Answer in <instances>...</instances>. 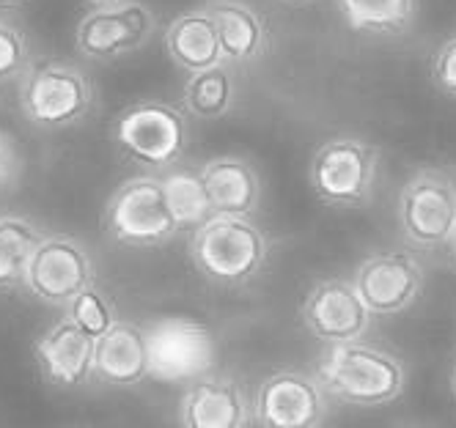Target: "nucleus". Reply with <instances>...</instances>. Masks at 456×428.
Returning a JSON list of instances; mask_svg holds the SVG:
<instances>
[{"label": "nucleus", "mask_w": 456, "mask_h": 428, "mask_svg": "<svg viewBox=\"0 0 456 428\" xmlns=\"http://www.w3.org/2000/svg\"><path fill=\"white\" fill-rule=\"evenodd\" d=\"M404 379L399 357L361 341L328 346L316 362L322 390L349 407L377 409L394 404L404 392Z\"/></svg>", "instance_id": "1"}, {"label": "nucleus", "mask_w": 456, "mask_h": 428, "mask_svg": "<svg viewBox=\"0 0 456 428\" xmlns=\"http://www.w3.org/2000/svg\"><path fill=\"white\" fill-rule=\"evenodd\" d=\"M267 237L250 217L212 214L190 234V261L217 286L250 283L267 263Z\"/></svg>", "instance_id": "2"}, {"label": "nucleus", "mask_w": 456, "mask_h": 428, "mask_svg": "<svg viewBox=\"0 0 456 428\" xmlns=\"http://www.w3.org/2000/svg\"><path fill=\"white\" fill-rule=\"evenodd\" d=\"M110 141L124 159L146 171L166 174L187 151L190 124L182 108L162 99H141L126 105L110 126Z\"/></svg>", "instance_id": "3"}, {"label": "nucleus", "mask_w": 456, "mask_h": 428, "mask_svg": "<svg viewBox=\"0 0 456 428\" xmlns=\"http://www.w3.org/2000/svg\"><path fill=\"white\" fill-rule=\"evenodd\" d=\"M20 110L42 129H63L83 121L96 102L91 77L69 61L30 63L20 77Z\"/></svg>", "instance_id": "4"}, {"label": "nucleus", "mask_w": 456, "mask_h": 428, "mask_svg": "<svg viewBox=\"0 0 456 428\" xmlns=\"http://www.w3.org/2000/svg\"><path fill=\"white\" fill-rule=\"evenodd\" d=\"M149 351V379L162 384H192L212 374L217 338L190 316H157L143 327Z\"/></svg>", "instance_id": "5"}, {"label": "nucleus", "mask_w": 456, "mask_h": 428, "mask_svg": "<svg viewBox=\"0 0 456 428\" xmlns=\"http://www.w3.org/2000/svg\"><path fill=\"white\" fill-rule=\"evenodd\" d=\"M379 151L374 143L361 138H328L314 157L308 179L314 195L328 206H357L371 198L377 182Z\"/></svg>", "instance_id": "6"}, {"label": "nucleus", "mask_w": 456, "mask_h": 428, "mask_svg": "<svg viewBox=\"0 0 456 428\" xmlns=\"http://www.w3.org/2000/svg\"><path fill=\"white\" fill-rule=\"evenodd\" d=\"M108 234L126 247H159L179 234L159 176H133L116 187L105 206Z\"/></svg>", "instance_id": "7"}, {"label": "nucleus", "mask_w": 456, "mask_h": 428, "mask_svg": "<svg viewBox=\"0 0 456 428\" xmlns=\"http://www.w3.org/2000/svg\"><path fill=\"white\" fill-rule=\"evenodd\" d=\"M399 225L410 245L435 250L456 234V179L443 168H420L399 192Z\"/></svg>", "instance_id": "8"}, {"label": "nucleus", "mask_w": 456, "mask_h": 428, "mask_svg": "<svg viewBox=\"0 0 456 428\" xmlns=\"http://www.w3.org/2000/svg\"><path fill=\"white\" fill-rule=\"evenodd\" d=\"M94 286V258L88 247L67 234H47L25 272V288L39 303L67 311Z\"/></svg>", "instance_id": "9"}, {"label": "nucleus", "mask_w": 456, "mask_h": 428, "mask_svg": "<svg viewBox=\"0 0 456 428\" xmlns=\"http://www.w3.org/2000/svg\"><path fill=\"white\" fill-rule=\"evenodd\" d=\"M154 12L141 0L88 9L75 28V44L91 61H116L138 52L154 33Z\"/></svg>", "instance_id": "10"}, {"label": "nucleus", "mask_w": 456, "mask_h": 428, "mask_svg": "<svg viewBox=\"0 0 456 428\" xmlns=\"http://www.w3.org/2000/svg\"><path fill=\"white\" fill-rule=\"evenodd\" d=\"M253 417L262 428H319L328 417V399L316 376L275 371L256 390Z\"/></svg>", "instance_id": "11"}, {"label": "nucleus", "mask_w": 456, "mask_h": 428, "mask_svg": "<svg viewBox=\"0 0 456 428\" xmlns=\"http://www.w3.org/2000/svg\"><path fill=\"white\" fill-rule=\"evenodd\" d=\"M300 319L308 333L328 346L357 343L371 327V313L361 294L352 280L341 278L316 283L300 308Z\"/></svg>", "instance_id": "12"}, {"label": "nucleus", "mask_w": 456, "mask_h": 428, "mask_svg": "<svg viewBox=\"0 0 456 428\" xmlns=\"http://www.w3.org/2000/svg\"><path fill=\"white\" fill-rule=\"evenodd\" d=\"M352 286L371 316H396L420 296L423 270L404 250L377 253L354 270Z\"/></svg>", "instance_id": "13"}, {"label": "nucleus", "mask_w": 456, "mask_h": 428, "mask_svg": "<svg viewBox=\"0 0 456 428\" xmlns=\"http://www.w3.org/2000/svg\"><path fill=\"white\" fill-rule=\"evenodd\" d=\"M250 417L253 404L242 384L225 374H209L187 384L179 404L182 428H248Z\"/></svg>", "instance_id": "14"}, {"label": "nucleus", "mask_w": 456, "mask_h": 428, "mask_svg": "<svg viewBox=\"0 0 456 428\" xmlns=\"http://www.w3.org/2000/svg\"><path fill=\"white\" fill-rule=\"evenodd\" d=\"M34 357L42 376L55 387L75 390L94 379V338L67 316L37 338Z\"/></svg>", "instance_id": "15"}, {"label": "nucleus", "mask_w": 456, "mask_h": 428, "mask_svg": "<svg viewBox=\"0 0 456 428\" xmlns=\"http://www.w3.org/2000/svg\"><path fill=\"white\" fill-rule=\"evenodd\" d=\"M204 12L215 22L223 63L248 66L270 52V25L245 0H207Z\"/></svg>", "instance_id": "16"}, {"label": "nucleus", "mask_w": 456, "mask_h": 428, "mask_svg": "<svg viewBox=\"0 0 456 428\" xmlns=\"http://www.w3.org/2000/svg\"><path fill=\"white\" fill-rule=\"evenodd\" d=\"M94 376L113 387H135L149 379L146 333L135 321H116L94 341Z\"/></svg>", "instance_id": "17"}, {"label": "nucleus", "mask_w": 456, "mask_h": 428, "mask_svg": "<svg viewBox=\"0 0 456 428\" xmlns=\"http://www.w3.org/2000/svg\"><path fill=\"white\" fill-rule=\"evenodd\" d=\"M201 179L209 195L212 214L250 217L262 204V179L242 157H212L201 165Z\"/></svg>", "instance_id": "18"}, {"label": "nucleus", "mask_w": 456, "mask_h": 428, "mask_svg": "<svg viewBox=\"0 0 456 428\" xmlns=\"http://www.w3.org/2000/svg\"><path fill=\"white\" fill-rule=\"evenodd\" d=\"M162 42H166L168 58L187 75L204 72L223 63L217 30L212 17L204 12V6L174 17L166 33H162Z\"/></svg>", "instance_id": "19"}, {"label": "nucleus", "mask_w": 456, "mask_h": 428, "mask_svg": "<svg viewBox=\"0 0 456 428\" xmlns=\"http://www.w3.org/2000/svg\"><path fill=\"white\" fill-rule=\"evenodd\" d=\"M341 20L366 36H404L418 20L420 0H336Z\"/></svg>", "instance_id": "20"}, {"label": "nucleus", "mask_w": 456, "mask_h": 428, "mask_svg": "<svg viewBox=\"0 0 456 428\" xmlns=\"http://www.w3.org/2000/svg\"><path fill=\"white\" fill-rule=\"evenodd\" d=\"M47 234L22 214H0V291L25 286L28 263Z\"/></svg>", "instance_id": "21"}, {"label": "nucleus", "mask_w": 456, "mask_h": 428, "mask_svg": "<svg viewBox=\"0 0 456 428\" xmlns=\"http://www.w3.org/2000/svg\"><path fill=\"white\" fill-rule=\"evenodd\" d=\"M234 99H237V85H234L232 66L220 63L187 77L182 88V110L190 118L215 121L234 108Z\"/></svg>", "instance_id": "22"}, {"label": "nucleus", "mask_w": 456, "mask_h": 428, "mask_svg": "<svg viewBox=\"0 0 456 428\" xmlns=\"http://www.w3.org/2000/svg\"><path fill=\"white\" fill-rule=\"evenodd\" d=\"M162 195L166 204L179 225V230H195L212 217L209 195L201 179L199 168H184V165H174L159 176Z\"/></svg>", "instance_id": "23"}, {"label": "nucleus", "mask_w": 456, "mask_h": 428, "mask_svg": "<svg viewBox=\"0 0 456 428\" xmlns=\"http://www.w3.org/2000/svg\"><path fill=\"white\" fill-rule=\"evenodd\" d=\"M67 319L69 321H75L86 335H91L94 341L96 338H102L108 329L118 321L116 319V308H113V303L108 300V296L96 288V286H91V288H86L77 300L67 308Z\"/></svg>", "instance_id": "24"}, {"label": "nucleus", "mask_w": 456, "mask_h": 428, "mask_svg": "<svg viewBox=\"0 0 456 428\" xmlns=\"http://www.w3.org/2000/svg\"><path fill=\"white\" fill-rule=\"evenodd\" d=\"M28 66H30V44L25 30L17 22L0 17V85L22 77L28 72Z\"/></svg>", "instance_id": "25"}, {"label": "nucleus", "mask_w": 456, "mask_h": 428, "mask_svg": "<svg viewBox=\"0 0 456 428\" xmlns=\"http://www.w3.org/2000/svg\"><path fill=\"white\" fill-rule=\"evenodd\" d=\"M432 77L435 83L456 99V36L448 39L437 52H435V61H432Z\"/></svg>", "instance_id": "26"}, {"label": "nucleus", "mask_w": 456, "mask_h": 428, "mask_svg": "<svg viewBox=\"0 0 456 428\" xmlns=\"http://www.w3.org/2000/svg\"><path fill=\"white\" fill-rule=\"evenodd\" d=\"M20 171H22V157H20L14 141L6 135V132H0V190L12 187L17 182Z\"/></svg>", "instance_id": "27"}, {"label": "nucleus", "mask_w": 456, "mask_h": 428, "mask_svg": "<svg viewBox=\"0 0 456 428\" xmlns=\"http://www.w3.org/2000/svg\"><path fill=\"white\" fill-rule=\"evenodd\" d=\"M86 4L94 9V6H116V4H124V0H86Z\"/></svg>", "instance_id": "28"}, {"label": "nucleus", "mask_w": 456, "mask_h": 428, "mask_svg": "<svg viewBox=\"0 0 456 428\" xmlns=\"http://www.w3.org/2000/svg\"><path fill=\"white\" fill-rule=\"evenodd\" d=\"M22 0H0V6H20Z\"/></svg>", "instance_id": "29"}, {"label": "nucleus", "mask_w": 456, "mask_h": 428, "mask_svg": "<svg viewBox=\"0 0 456 428\" xmlns=\"http://www.w3.org/2000/svg\"><path fill=\"white\" fill-rule=\"evenodd\" d=\"M451 390H453V399H456V366H453V374H451Z\"/></svg>", "instance_id": "30"}, {"label": "nucleus", "mask_w": 456, "mask_h": 428, "mask_svg": "<svg viewBox=\"0 0 456 428\" xmlns=\"http://www.w3.org/2000/svg\"><path fill=\"white\" fill-rule=\"evenodd\" d=\"M286 4H295V6H303V4H314V0H286Z\"/></svg>", "instance_id": "31"}, {"label": "nucleus", "mask_w": 456, "mask_h": 428, "mask_svg": "<svg viewBox=\"0 0 456 428\" xmlns=\"http://www.w3.org/2000/svg\"><path fill=\"white\" fill-rule=\"evenodd\" d=\"M451 253H453V261H456V234H453V239H451Z\"/></svg>", "instance_id": "32"}]
</instances>
